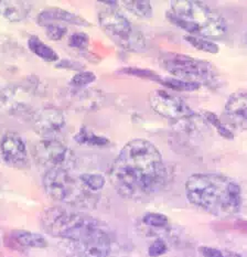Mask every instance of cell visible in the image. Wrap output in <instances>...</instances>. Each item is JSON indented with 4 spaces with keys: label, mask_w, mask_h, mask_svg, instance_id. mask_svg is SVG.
<instances>
[{
    "label": "cell",
    "mask_w": 247,
    "mask_h": 257,
    "mask_svg": "<svg viewBox=\"0 0 247 257\" xmlns=\"http://www.w3.org/2000/svg\"><path fill=\"white\" fill-rule=\"evenodd\" d=\"M109 180L124 198L139 199L160 192L167 182V168L159 149L147 139L128 142L110 167Z\"/></svg>",
    "instance_id": "6da1fadb"
},
{
    "label": "cell",
    "mask_w": 247,
    "mask_h": 257,
    "mask_svg": "<svg viewBox=\"0 0 247 257\" xmlns=\"http://www.w3.org/2000/svg\"><path fill=\"white\" fill-rule=\"evenodd\" d=\"M70 95H72L71 104L76 105L77 109L80 110H91L92 108H98L100 99H102V96H100L102 94L99 93V91H93V89L81 92L76 91Z\"/></svg>",
    "instance_id": "e0dca14e"
},
{
    "label": "cell",
    "mask_w": 247,
    "mask_h": 257,
    "mask_svg": "<svg viewBox=\"0 0 247 257\" xmlns=\"http://www.w3.org/2000/svg\"><path fill=\"white\" fill-rule=\"evenodd\" d=\"M245 40H246V44H247V32H246V38H245Z\"/></svg>",
    "instance_id": "836d02e7"
},
{
    "label": "cell",
    "mask_w": 247,
    "mask_h": 257,
    "mask_svg": "<svg viewBox=\"0 0 247 257\" xmlns=\"http://www.w3.org/2000/svg\"><path fill=\"white\" fill-rule=\"evenodd\" d=\"M48 197L66 203H77L82 200V191L64 168H50L42 179Z\"/></svg>",
    "instance_id": "ba28073f"
},
{
    "label": "cell",
    "mask_w": 247,
    "mask_h": 257,
    "mask_svg": "<svg viewBox=\"0 0 247 257\" xmlns=\"http://www.w3.org/2000/svg\"><path fill=\"white\" fill-rule=\"evenodd\" d=\"M0 152H2L4 160L8 165L19 167V168L29 167L27 145L19 134L15 132L5 134L0 142Z\"/></svg>",
    "instance_id": "7c38bea8"
},
{
    "label": "cell",
    "mask_w": 247,
    "mask_h": 257,
    "mask_svg": "<svg viewBox=\"0 0 247 257\" xmlns=\"http://www.w3.org/2000/svg\"><path fill=\"white\" fill-rule=\"evenodd\" d=\"M160 63L176 79L202 85H214L217 82L215 66L207 61L179 53H166Z\"/></svg>",
    "instance_id": "8992f818"
},
{
    "label": "cell",
    "mask_w": 247,
    "mask_h": 257,
    "mask_svg": "<svg viewBox=\"0 0 247 257\" xmlns=\"http://www.w3.org/2000/svg\"><path fill=\"white\" fill-rule=\"evenodd\" d=\"M71 154L66 145L54 136L43 137L35 146L36 159L50 168L66 169L65 165L71 161Z\"/></svg>",
    "instance_id": "30bf717a"
},
{
    "label": "cell",
    "mask_w": 247,
    "mask_h": 257,
    "mask_svg": "<svg viewBox=\"0 0 247 257\" xmlns=\"http://www.w3.org/2000/svg\"><path fill=\"white\" fill-rule=\"evenodd\" d=\"M168 250V246L164 239H156L148 248V254L150 257H158L164 255Z\"/></svg>",
    "instance_id": "4dcf8cb0"
},
{
    "label": "cell",
    "mask_w": 247,
    "mask_h": 257,
    "mask_svg": "<svg viewBox=\"0 0 247 257\" xmlns=\"http://www.w3.org/2000/svg\"><path fill=\"white\" fill-rule=\"evenodd\" d=\"M223 116L235 130H247V92L233 93L226 100Z\"/></svg>",
    "instance_id": "4fadbf2b"
},
{
    "label": "cell",
    "mask_w": 247,
    "mask_h": 257,
    "mask_svg": "<svg viewBox=\"0 0 247 257\" xmlns=\"http://www.w3.org/2000/svg\"><path fill=\"white\" fill-rule=\"evenodd\" d=\"M185 197L196 208L221 219L238 214L243 198L239 184L220 173H193L185 182Z\"/></svg>",
    "instance_id": "7a4b0ae2"
},
{
    "label": "cell",
    "mask_w": 247,
    "mask_h": 257,
    "mask_svg": "<svg viewBox=\"0 0 247 257\" xmlns=\"http://www.w3.org/2000/svg\"><path fill=\"white\" fill-rule=\"evenodd\" d=\"M89 43V37L84 32H75L70 37L69 39V44L70 47L78 49V50H84L86 49Z\"/></svg>",
    "instance_id": "83f0119b"
},
{
    "label": "cell",
    "mask_w": 247,
    "mask_h": 257,
    "mask_svg": "<svg viewBox=\"0 0 247 257\" xmlns=\"http://www.w3.org/2000/svg\"><path fill=\"white\" fill-rule=\"evenodd\" d=\"M10 238L15 244L26 248H46L48 247L47 238L39 233L16 230L11 232Z\"/></svg>",
    "instance_id": "2e32d148"
},
{
    "label": "cell",
    "mask_w": 247,
    "mask_h": 257,
    "mask_svg": "<svg viewBox=\"0 0 247 257\" xmlns=\"http://www.w3.org/2000/svg\"><path fill=\"white\" fill-rule=\"evenodd\" d=\"M110 250L111 239L105 225L76 241H62L59 244L62 257H108Z\"/></svg>",
    "instance_id": "52a82bcc"
},
{
    "label": "cell",
    "mask_w": 247,
    "mask_h": 257,
    "mask_svg": "<svg viewBox=\"0 0 247 257\" xmlns=\"http://www.w3.org/2000/svg\"><path fill=\"white\" fill-rule=\"evenodd\" d=\"M203 117L207 122H210L212 126L215 127V130L222 137L229 139V141H232V139L234 138L233 132L226 126L225 122H223L221 120L220 117H218L216 114L211 113V111H204Z\"/></svg>",
    "instance_id": "cb8c5ba5"
},
{
    "label": "cell",
    "mask_w": 247,
    "mask_h": 257,
    "mask_svg": "<svg viewBox=\"0 0 247 257\" xmlns=\"http://www.w3.org/2000/svg\"><path fill=\"white\" fill-rule=\"evenodd\" d=\"M75 142L78 144L87 145V146H94V147H103L107 146L109 144L108 138L98 136L96 134H94L92 131L87 130V128L83 127L80 130L76 135L74 136Z\"/></svg>",
    "instance_id": "ffe728a7"
},
{
    "label": "cell",
    "mask_w": 247,
    "mask_h": 257,
    "mask_svg": "<svg viewBox=\"0 0 247 257\" xmlns=\"http://www.w3.org/2000/svg\"><path fill=\"white\" fill-rule=\"evenodd\" d=\"M28 48L32 53H35L37 57L46 62H58L59 61V54L37 36H31L28 39Z\"/></svg>",
    "instance_id": "ac0fdd59"
},
{
    "label": "cell",
    "mask_w": 247,
    "mask_h": 257,
    "mask_svg": "<svg viewBox=\"0 0 247 257\" xmlns=\"http://www.w3.org/2000/svg\"><path fill=\"white\" fill-rule=\"evenodd\" d=\"M199 253L202 257H229L228 250H223L211 246H200Z\"/></svg>",
    "instance_id": "f546056e"
},
{
    "label": "cell",
    "mask_w": 247,
    "mask_h": 257,
    "mask_svg": "<svg viewBox=\"0 0 247 257\" xmlns=\"http://www.w3.org/2000/svg\"><path fill=\"white\" fill-rule=\"evenodd\" d=\"M95 80H96V75H95L93 72L83 71L78 72L77 74L72 77V80L70 81V85L75 88H81L92 84L93 82H95Z\"/></svg>",
    "instance_id": "484cf974"
},
{
    "label": "cell",
    "mask_w": 247,
    "mask_h": 257,
    "mask_svg": "<svg viewBox=\"0 0 247 257\" xmlns=\"http://www.w3.org/2000/svg\"><path fill=\"white\" fill-rule=\"evenodd\" d=\"M183 39L190 44V46L200 50V51L216 54L218 52V50H220V47H218L215 42L206 40L204 38H199V37L189 35V36H185Z\"/></svg>",
    "instance_id": "603a6c76"
},
{
    "label": "cell",
    "mask_w": 247,
    "mask_h": 257,
    "mask_svg": "<svg viewBox=\"0 0 247 257\" xmlns=\"http://www.w3.org/2000/svg\"><path fill=\"white\" fill-rule=\"evenodd\" d=\"M30 115L33 130L44 137H53L65 126V116L57 107H44Z\"/></svg>",
    "instance_id": "8fae6325"
},
{
    "label": "cell",
    "mask_w": 247,
    "mask_h": 257,
    "mask_svg": "<svg viewBox=\"0 0 247 257\" xmlns=\"http://www.w3.org/2000/svg\"><path fill=\"white\" fill-rule=\"evenodd\" d=\"M121 73L124 74H128V75H134L137 77H142V79H150L154 80L156 82H158L161 76L157 75L155 72L147 70V69H139V68H124L121 71Z\"/></svg>",
    "instance_id": "4316f807"
},
{
    "label": "cell",
    "mask_w": 247,
    "mask_h": 257,
    "mask_svg": "<svg viewBox=\"0 0 247 257\" xmlns=\"http://www.w3.org/2000/svg\"><path fill=\"white\" fill-rule=\"evenodd\" d=\"M143 222L144 224L150 227L164 228L169 224V219L165 214L151 212V213H147L143 216Z\"/></svg>",
    "instance_id": "d4e9b609"
},
{
    "label": "cell",
    "mask_w": 247,
    "mask_h": 257,
    "mask_svg": "<svg viewBox=\"0 0 247 257\" xmlns=\"http://www.w3.org/2000/svg\"><path fill=\"white\" fill-rule=\"evenodd\" d=\"M160 84L165 85L167 87H169L171 89H176V91H182V92H192L196 91L201 87L200 84L198 83H191L187 81H182L176 79V77H160L158 81Z\"/></svg>",
    "instance_id": "7402d4cb"
},
{
    "label": "cell",
    "mask_w": 247,
    "mask_h": 257,
    "mask_svg": "<svg viewBox=\"0 0 247 257\" xmlns=\"http://www.w3.org/2000/svg\"><path fill=\"white\" fill-rule=\"evenodd\" d=\"M103 4L108 7L99 11L98 22L106 35L128 51L137 52L144 50L146 48L144 35L135 29L132 22L120 11L117 10L115 6L118 3L106 2Z\"/></svg>",
    "instance_id": "5b68a950"
},
{
    "label": "cell",
    "mask_w": 247,
    "mask_h": 257,
    "mask_svg": "<svg viewBox=\"0 0 247 257\" xmlns=\"http://www.w3.org/2000/svg\"><path fill=\"white\" fill-rule=\"evenodd\" d=\"M80 181L82 186L91 192L100 191L106 183L105 177L100 173H83L80 177Z\"/></svg>",
    "instance_id": "44dd1931"
},
{
    "label": "cell",
    "mask_w": 247,
    "mask_h": 257,
    "mask_svg": "<svg viewBox=\"0 0 247 257\" xmlns=\"http://www.w3.org/2000/svg\"><path fill=\"white\" fill-rule=\"evenodd\" d=\"M31 11V4L28 2H0V16L10 22H19L26 19Z\"/></svg>",
    "instance_id": "9a60e30c"
},
{
    "label": "cell",
    "mask_w": 247,
    "mask_h": 257,
    "mask_svg": "<svg viewBox=\"0 0 247 257\" xmlns=\"http://www.w3.org/2000/svg\"><path fill=\"white\" fill-rule=\"evenodd\" d=\"M77 64L74 62H71L70 60H62L61 62H59L57 64V68H62V69H72V70H78L77 68Z\"/></svg>",
    "instance_id": "1f68e13d"
},
{
    "label": "cell",
    "mask_w": 247,
    "mask_h": 257,
    "mask_svg": "<svg viewBox=\"0 0 247 257\" xmlns=\"http://www.w3.org/2000/svg\"><path fill=\"white\" fill-rule=\"evenodd\" d=\"M67 32V28L62 25H49L46 27L47 37L52 41H59Z\"/></svg>",
    "instance_id": "f1b7e54d"
},
{
    "label": "cell",
    "mask_w": 247,
    "mask_h": 257,
    "mask_svg": "<svg viewBox=\"0 0 247 257\" xmlns=\"http://www.w3.org/2000/svg\"><path fill=\"white\" fill-rule=\"evenodd\" d=\"M41 225L49 235L62 241H76L104 224L92 216H87L65 209L53 206L46 209L41 214Z\"/></svg>",
    "instance_id": "277c9868"
},
{
    "label": "cell",
    "mask_w": 247,
    "mask_h": 257,
    "mask_svg": "<svg viewBox=\"0 0 247 257\" xmlns=\"http://www.w3.org/2000/svg\"><path fill=\"white\" fill-rule=\"evenodd\" d=\"M37 22L39 26H42L44 28L49 25H58L59 22H66V24L80 27L92 26L91 22L84 19L83 17L61 8H48L42 10L38 16Z\"/></svg>",
    "instance_id": "5bb4252c"
},
{
    "label": "cell",
    "mask_w": 247,
    "mask_h": 257,
    "mask_svg": "<svg viewBox=\"0 0 247 257\" xmlns=\"http://www.w3.org/2000/svg\"><path fill=\"white\" fill-rule=\"evenodd\" d=\"M233 257H247V253L239 254V253H234L233 252Z\"/></svg>",
    "instance_id": "d6a6232c"
},
{
    "label": "cell",
    "mask_w": 247,
    "mask_h": 257,
    "mask_svg": "<svg viewBox=\"0 0 247 257\" xmlns=\"http://www.w3.org/2000/svg\"><path fill=\"white\" fill-rule=\"evenodd\" d=\"M124 8L128 10L129 13L135 15L138 18L149 19L154 15L153 6L149 2L145 0H133V2H121Z\"/></svg>",
    "instance_id": "d6986e66"
},
{
    "label": "cell",
    "mask_w": 247,
    "mask_h": 257,
    "mask_svg": "<svg viewBox=\"0 0 247 257\" xmlns=\"http://www.w3.org/2000/svg\"><path fill=\"white\" fill-rule=\"evenodd\" d=\"M149 103L157 114L172 121L190 120L198 116L181 97L164 89H157L151 93Z\"/></svg>",
    "instance_id": "9c48e42d"
},
{
    "label": "cell",
    "mask_w": 247,
    "mask_h": 257,
    "mask_svg": "<svg viewBox=\"0 0 247 257\" xmlns=\"http://www.w3.org/2000/svg\"><path fill=\"white\" fill-rule=\"evenodd\" d=\"M167 19L190 36L199 38H222L228 27L217 10L196 0H175L166 13Z\"/></svg>",
    "instance_id": "3957f363"
}]
</instances>
